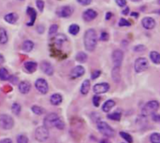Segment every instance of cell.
<instances>
[{"mask_svg":"<svg viewBox=\"0 0 160 143\" xmlns=\"http://www.w3.org/2000/svg\"><path fill=\"white\" fill-rule=\"evenodd\" d=\"M152 116H153V119H154V121H155V122H159V116H158V115H157V114L153 113V114H152Z\"/></svg>","mask_w":160,"mask_h":143,"instance_id":"cell-50","label":"cell"},{"mask_svg":"<svg viewBox=\"0 0 160 143\" xmlns=\"http://www.w3.org/2000/svg\"><path fill=\"white\" fill-rule=\"evenodd\" d=\"M40 68H41V70L46 74V75H48V76H52V74H53V67H52V64L51 63H49V62H47V61H43V62H41V64H40Z\"/></svg>","mask_w":160,"mask_h":143,"instance_id":"cell-16","label":"cell"},{"mask_svg":"<svg viewBox=\"0 0 160 143\" xmlns=\"http://www.w3.org/2000/svg\"><path fill=\"white\" fill-rule=\"evenodd\" d=\"M31 110H32V111L35 113V114H37V115H42L43 113H44V109L43 108H41V107H39V106H33L32 108H31Z\"/></svg>","mask_w":160,"mask_h":143,"instance_id":"cell-33","label":"cell"},{"mask_svg":"<svg viewBox=\"0 0 160 143\" xmlns=\"http://www.w3.org/2000/svg\"><path fill=\"white\" fill-rule=\"evenodd\" d=\"M100 75H101V71H100V70H95V71H93L92 74H91V79H92V80H96V79H98Z\"/></svg>","mask_w":160,"mask_h":143,"instance_id":"cell-43","label":"cell"},{"mask_svg":"<svg viewBox=\"0 0 160 143\" xmlns=\"http://www.w3.org/2000/svg\"><path fill=\"white\" fill-rule=\"evenodd\" d=\"M17 143H28V138L25 135L21 134L17 137Z\"/></svg>","mask_w":160,"mask_h":143,"instance_id":"cell-37","label":"cell"},{"mask_svg":"<svg viewBox=\"0 0 160 143\" xmlns=\"http://www.w3.org/2000/svg\"><path fill=\"white\" fill-rule=\"evenodd\" d=\"M51 103L54 106H58L62 103L63 101V97L60 94H53L52 96H51V99H50Z\"/></svg>","mask_w":160,"mask_h":143,"instance_id":"cell-23","label":"cell"},{"mask_svg":"<svg viewBox=\"0 0 160 143\" xmlns=\"http://www.w3.org/2000/svg\"><path fill=\"white\" fill-rule=\"evenodd\" d=\"M30 89H31V84L27 81H23L19 83V91L22 94H23V95L28 94Z\"/></svg>","mask_w":160,"mask_h":143,"instance_id":"cell-20","label":"cell"},{"mask_svg":"<svg viewBox=\"0 0 160 143\" xmlns=\"http://www.w3.org/2000/svg\"><path fill=\"white\" fill-rule=\"evenodd\" d=\"M150 58L152 60L153 63H155L156 65H159L160 64V54L157 51H153L150 52Z\"/></svg>","mask_w":160,"mask_h":143,"instance_id":"cell-26","label":"cell"},{"mask_svg":"<svg viewBox=\"0 0 160 143\" xmlns=\"http://www.w3.org/2000/svg\"><path fill=\"white\" fill-rule=\"evenodd\" d=\"M21 1H22V0H21Z\"/></svg>","mask_w":160,"mask_h":143,"instance_id":"cell-57","label":"cell"},{"mask_svg":"<svg viewBox=\"0 0 160 143\" xmlns=\"http://www.w3.org/2000/svg\"><path fill=\"white\" fill-rule=\"evenodd\" d=\"M97 17H98V12L93 8H88L84 10L82 13V18L85 22H91L95 20Z\"/></svg>","mask_w":160,"mask_h":143,"instance_id":"cell-12","label":"cell"},{"mask_svg":"<svg viewBox=\"0 0 160 143\" xmlns=\"http://www.w3.org/2000/svg\"><path fill=\"white\" fill-rule=\"evenodd\" d=\"M4 61H5V59H4L3 55H2V54H0V65H2V64L4 63Z\"/></svg>","mask_w":160,"mask_h":143,"instance_id":"cell-54","label":"cell"},{"mask_svg":"<svg viewBox=\"0 0 160 143\" xmlns=\"http://www.w3.org/2000/svg\"><path fill=\"white\" fill-rule=\"evenodd\" d=\"M68 32H69V34H71L72 36L78 35L79 32H80V26H79V24H77V23H72V24H70L69 27H68Z\"/></svg>","mask_w":160,"mask_h":143,"instance_id":"cell-28","label":"cell"},{"mask_svg":"<svg viewBox=\"0 0 160 143\" xmlns=\"http://www.w3.org/2000/svg\"><path fill=\"white\" fill-rule=\"evenodd\" d=\"M159 108V103L157 100H152L149 101L145 104V106L142 108V115L143 116H148L150 114L155 113Z\"/></svg>","mask_w":160,"mask_h":143,"instance_id":"cell-4","label":"cell"},{"mask_svg":"<svg viewBox=\"0 0 160 143\" xmlns=\"http://www.w3.org/2000/svg\"><path fill=\"white\" fill-rule=\"evenodd\" d=\"M8 80H9V81H10V82H11V83H13V84H15V83L18 81V79H17V77H15V76H10Z\"/></svg>","mask_w":160,"mask_h":143,"instance_id":"cell-46","label":"cell"},{"mask_svg":"<svg viewBox=\"0 0 160 143\" xmlns=\"http://www.w3.org/2000/svg\"><path fill=\"white\" fill-rule=\"evenodd\" d=\"M35 138L39 142H44L49 139V130L47 127L38 126L35 131Z\"/></svg>","mask_w":160,"mask_h":143,"instance_id":"cell-6","label":"cell"},{"mask_svg":"<svg viewBox=\"0 0 160 143\" xmlns=\"http://www.w3.org/2000/svg\"><path fill=\"white\" fill-rule=\"evenodd\" d=\"M114 106H115V102H114L113 100H108V101H106V102L103 104V106H102V111H105V112H108V111H110Z\"/></svg>","mask_w":160,"mask_h":143,"instance_id":"cell-25","label":"cell"},{"mask_svg":"<svg viewBox=\"0 0 160 143\" xmlns=\"http://www.w3.org/2000/svg\"><path fill=\"white\" fill-rule=\"evenodd\" d=\"M36 4H37V7L38 8V10L40 12H42L44 9V1L43 0H37Z\"/></svg>","mask_w":160,"mask_h":143,"instance_id":"cell-39","label":"cell"},{"mask_svg":"<svg viewBox=\"0 0 160 143\" xmlns=\"http://www.w3.org/2000/svg\"><path fill=\"white\" fill-rule=\"evenodd\" d=\"M121 117H122V112L120 111H117L112 114H109L108 115V118L111 119V120H113V121H120L121 120Z\"/></svg>","mask_w":160,"mask_h":143,"instance_id":"cell-31","label":"cell"},{"mask_svg":"<svg viewBox=\"0 0 160 143\" xmlns=\"http://www.w3.org/2000/svg\"><path fill=\"white\" fill-rule=\"evenodd\" d=\"M35 86L37 88V90L42 94V95H45L48 93L49 91V86H48V82L46 81V80L44 79H38L35 82Z\"/></svg>","mask_w":160,"mask_h":143,"instance_id":"cell-9","label":"cell"},{"mask_svg":"<svg viewBox=\"0 0 160 143\" xmlns=\"http://www.w3.org/2000/svg\"><path fill=\"white\" fill-rule=\"evenodd\" d=\"M57 15L61 18H68L73 13V8L70 6H63L57 10Z\"/></svg>","mask_w":160,"mask_h":143,"instance_id":"cell-11","label":"cell"},{"mask_svg":"<svg viewBox=\"0 0 160 143\" xmlns=\"http://www.w3.org/2000/svg\"><path fill=\"white\" fill-rule=\"evenodd\" d=\"M85 73V69L82 66H77L75 67L71 72H70V78L71 79H78L82 76H83V74Z\"/></svg>","mask_w":160,"mask_h":143,"instance_id":"cell-15","label":"cell"},{"mask_svg":"<svg viewBox=\"0 0 160 143\" xmlns=\"http://www.w3.org/2000/svg\"><path fill=\"white\" fill-rule=\"evenodd\" d=\"M37 30H38V32L39 34H42V33L44 32V26H43V25H38V28H37Z\"/></svg>","mask_w":160,"mask_h":143,"instance_id":"cell-48","label":"cell"},{"mask_svg":"<svg viewBox=\"0 0 160 143\" xmlns=\"http://www.w3.org/2000/svg\"><path fill=\"white\" fill-rule=\"evenodd\" d=\"M142 26L147 29V30H151L153 28H155L157 22H156V20L152 17H145L142 20Z\"/></svg>","mask_w":160,"mask_h":143,"instance_id":"cell-14","label":"cell"},{"mask_svg":"<svg viewBox=\"0 0 160 143\" xmlns=\"http://www.w3.org/2000/svg\"><path fill=\"white\" fill-rule=\"evenodd\" d=\"M44 126L49 127H56L57 129H64L65 128V123L63 120L58 116L56 113H49L45 119H44Z\"/></svg>","mask_w":160,"mask_h":143,"instance_id":"cell-2","label":"cell"},{"mask_svg":"<svg viewBox=\"0 0 160 143\" xmlns=\"http://www.w3.org/2000/svg\"><path fill=\"white\" fill-rule=\"evenodd\" d=\"M67 41H68V37H67L66 35H64V34H57V35H55L54 37L52 38V43L51 45L52 51L54 50L55 51L54 52H56L58 51L60 52L62 47L64 46V44Z\"/></svg>","mask_w":160,"mask_h":143,"instance_id":"cell-3","label":"cell"},{"mask_svg":"<svg viewBox=\"0 0 160 143\" xmlns=\"http://www.w3.org/2000/svg\"><path fill=\"white\" fill-rule=\"evenodd\" d=\"M83 44H84V48L86 49V51L88 52L95 51L97 44H98V36L94 29L90 28L86 30V32L84 33V37H83Z\"/></svg>","mask_w":160,"mask_h":143,"instance_id":"cell-1","label":"cell"},{"mask_svg":"<svg viewBox=\"0 0 160 143\" xmlns=\"http://www.w3.org/2000/svg\"><path fill=\"white\" fill-rule=\"evenodd\" d=\"M112 62H113L114 66L121 67L122 62L124 60V52H123V51H121L119 49L113 51L112 55Z\"/></svg>","mask_w":160,"mask_h":143,"instance_id":"cell-10","label":"cell"},{"mask_svg":"<svg viewBox=\"0 0 160 143\" xmlns=\"http://www.w3.org/2000/svg\"><path fill=\"white\" fill-rule=\"evenodd\" d=\"M132 17H135V18H138L139 17V13L138 12H131V14H130Z\"/></svg>","mask_w":160,"mask_h":143,"instance_id":"cell-53","label":"cell"},{"mask_svg":"<svg viewBox=\"0 0 160 143\" xmlns=\"http://www.w3.org/2000/svg\"><path fill=\"white\" fill-rule=\"evenodd\" d=\"M145 46L144 45H137V46H135L134 47V52H143V51H145Z\"/></svg>","mask_w":160,"mask_h":143,"instance_id":"cell-42","label":"cell"},{"mask_svg":"<svg viewBox=\"0 0 160 143\" xmlns=\"http://www.w3.org/2000/svg\"><path fill=\"white\" fill-rule=\"evenodd\" d=\"M98 129L101 134H103L105 137H108V138H112L115 134L113 128L112 126H110L105 122H98Z\"/></svg>","mask_w":160,"mask_h":143,"instance_id":"cell-5","label":"cell"},{"mask_svg":"<svg viewBox=\"0 0 160 143\" xmlns=\"http://www.w3.org/2000/svg\"><path fill=\"white\" fill-rule=\"evenodd\" d=\"M26 13L30 16V21L26 23L27 26H32L35 22H36V19H37V11L35 10L34 7H27L26 8Z\"/></svg>","mask_w":160,"mask_h":143,"instance_id":"cell-17","label":"cell"},{"mask_svg":"<svg viewBox=\"0 0 160 143\" xmlns=\"http://www.w3.org/2000/svg\"><path fill=\"white\" fill-rule=\"evenodd\" d=\"M21 110H22V108H21L20 104H18V103H13V104H12V106H11V111H12V112H13L15 115H19V114L21 113Z\"/></svg>","mask_w":160,"mask_h":143,"instance_id":"cell-32","label":"cell"},{"mask_svg":"<svg viewBox=\"0 0 160 143\" xmlns=\"http://www.w3.org/2000/svg\"><path fill=\"white\" fill-rule=\"evenodd\" d=\"M119 26H130L131 25V23H130V22H128L127 19H125V18H121L120 19V21H119Z\"/></svg>","mask_w":160,"mask_h":143,"instance_id":"cell-38","label":"cell"},{"mask_svg":"<svg viewBox=\"0 0 160 143\" xmlns=\"http://www.w3.org/2000/svg\"><path fill=\"white\" fill-rule=\"evenodd\" d=\"M148 67H149V63H148L147 59L144 57L138 58L134 64V68L137 73H142V72L145 71L148 68Z\"/></svg>","mask_w":160,"mask_h":143,"instance_id":"cell-7","label":"cell"},{"mask_svg":"<svg viewBox=\"0 0 160 143\" xmlns=\"http://www.w3.org/2000/svg\"><path fill=\"white\" fill-rule=\"evenodd\" d=\"M34 46H35V44H34L33 41H31V40H25V41L22 42V49L25 52H30L34 49Z\"/></svg>","mask_w":160,"mask_h":143,"instance_id":"cell-22","label":"cell"},{"mask_svg":"<svg viewBox=\"0 0 160 143\" xmlns=\"http://www.w3.org/2000/svg\"><path fill=\"white\" fill-rule=\"evenodd\" d=\"M58 31V25L53 23L50 26V29H49V36L50 37H52V36H55L56 35V32Z\"/></svg>","mask_w":160,"mask_h":143,"instance_id":"cell-34","label":"cell"},{"mask_svg":"<svg viewBox=\"0 0 160 143\" xmlns=\"http://www.w3.org/2000/svg\"><path fill=\"white\" fill-rule=\"evenodd\" d=\"M88 59V55L83 52H79L76 54V60L80 63H85Z\"/></svg>","mask_w":160,"mask_h":143,"instance_id":"cell-29","label":"cell"},{"mask_svg":"<svg viewBox=\"0 0 160 143\" xmlns=\"http://www.w3.org/2000/svg\"><path fill=\"white\" fill-rule=\"evenodd\" d=\"M4 91H5L6 93L11 92V91H12V88H11V86H9V85H6V86L4 87Z\"/></svg>","mask_w":160,"mask_h":143,"instance_id":"cell-49","label":"cell"},{"mask_svg":"<svg viewBox=\"0 0 160 143\" xmlns=\"http://www.w3.org/2000/svg\"><path fill=\"white\" fill-rule=\"evenodd\" d=\"M115 2L121 7H124L127 6V0H115Z\"/></svg>","mask_w":160,"mask_h":143,"instance_id":"cell-45","label":"cell"},{"mask_svg":"<svg viewBox=\"0 0 160 143\" xmlns=\"http://www.w3.org/2000/svg\"><path fill=\"white\" fill-rule=\"evenodd\" d=\"M112 78L114 82L119 83L121 81V67L114 66L112 70Z\"/></svg>","mask_w":160,"mask_h":143,"instance_id":"cell-18","label":"cell"},{"mask_svg":"<svg viewBox=\"0 0 160 143\" xmlns=\"http://www.w3.org/2000/svg\"><path fill=\"white\" fill-rule=\"evenodd\" d=\"M79 4H81L82 6H88L92 3L93 0H77Z\"/></svg>","mask_w":160,"mask_h":143,"instance_id":"cell-44","label":"cell"},{"mask_svg":"<svg viewBox=\"0 0 160 143\" xmlns=\"http://www.w3.org/2000/svg\"><path fill=\"white\" fill-rule=\"evenodd\" d=\"M14 126V121L13 119L7 114H2L0 115V127L5 129V130H8L11 129Z\"/></svg>","mask_w":160,"mask_h":143,"instance_id":"cell-8","label":"cell"},{"mask_svg":"<svg viewBox=\"0 0 160 143\" xmlns=\"http://www.w3.org/2000/svg\"><path fill=\"white\" fill-rule=\"evenodd\" d=\"M110 89V84L107 82H102V83H98L93 87V90L96 94H105L109 91Z\"/></svg>","mask_w":160,"mask_h":143,"instance_id":"cell-13","label":"cell"},{"mask_svg":"<svg viewBox=\"0 0 160 143\" xmlns=\"http://www.w3.org/2000/svg\"><path fill=\"white\" fill-rule=\"evenodd\" d=\"M112 17V12H107L106 13V20H111Z\"/></svg>","mask_w":160,"mask_h":143,"instance_id":"cell-52","label":"cell"},{"mask_svg":"<svg viewBox=\"0 0 160 143\" xmlns=\"http://www.w3.org/2000/svg\"><path fill=\"white\" fill-rule=\"evenodd\" d=\"M131 1H133V2H140V1H142V0H131Z\"/></svg>","mask_w":160,"mask_h":143,"instance_id":"cell-56","label":"cell"},{"mask_svg":"<svg viewBox=\"0 0 160 143\" xmlns=\"http://www.w3.org/2000/svg\"><path fill=\"white\" fill-rule=\"evenodd\" d=\"M100 101H101V97L98 96H95L93 97V104L95 107H98L99 104H100Z\"/></svg>","mask_w":160,"mask_h":143,"instance_id":"cell-40","label":"cell"},{"mask_svg":"<svg viewBox=\"0 0 160 143\" xmlns=\"http://www.w3.org/2000/svg\"><path fill=\"white\" fill-rule=\"evenodd\" d=\"M10 75L8 73V71L5 68V67H1L0 68V80L1 81H8L9 79Z\"/></svg>","mask_w":160,"mask_h":143,"instance_id":"cell-30","label":"cell"},{"mask_svg":"<svg viewBox=\"0 0 160 143\" xmlns=\"http://www.w3.org/2000/svg\"><path fill=\"white\" fill-rule=\"evenodd\" d=\"M8 39V37L7 31L3 27H0V44L7 43Z\"/></svg>","mask_w":160,"mask_h":143,"instance_id":"cell-27","label":"cell"},{"mask_svg":"<svg viewBox=\"0 0 160 143\" xmlns=\"http://www.w3.org/2000/svg\"><path fill=\"white\" fill-rule=\"evenodd\" d=\"M129 10H130V8H129L128 7H126L125 9L122 10V14H123V15H128V14L129 13Z\"/></svg>","mask_w":160,"mask_h":143,"instance_id":"cell-47","label":"cell"},{"mask_svg":"<svg viewBox=\"0 0 160 143\" xmlns=\"http://www.w3.org/2000/svg\"><path fill=\"white\" fill-rule=\"evenodd\" d=\"M90 86L91 85H90V81L89 80L83 81V82H82V84L81 86V94L83 95V96L87 95L89 90H90Z\"/></svg>","mask_w":160,"mask_h":143,"instance_id":"cell-24","label":"cell"},{"mask_svg":"<svg viewBox=\"0 0 160 143\" xmlns=\"http://www.w3.org/2000/svg\"><path fill=\"white\" fill-rule=\"evenodd\" d=\"M100 143H111V141H109L108 140H102Z\"/></svg>","mask_w":160,"mask_h":143,"instance_id":"cell-55","label":"cell"},{"mask_svg":"<svg viewBox=\"0 0 160 143\" xmlns=\"http://www.w3.org/2000/svg\"><path fill=\"white\" fill-rule=\"evenodd\" d=\"M0 143H13L12 142V141L10 140V139H4V140H2Z\"/></svg>","mask_w":160,"mask_h":143,"instance_id":"cell-51","label":"cell"},{"mask_svg":"<svg viewBox=\"0 0 160 143\" xmlns=\"http://www.w3.org/2000/svg\"><path fill=\"white\" fill-rule=\"evenodd\" d=\"M99 39H100L101 41H107V40L109 39V34H108L107 32H105V31L101 32L100 37H99Z\"/></svg>","mask_w":160,"mask_h":143,"instance_id":"cell-41","label":"cell"},{"mask_svg":"<svg viewBox=\"0 0 160 143\" xmlns=\"http://www.w3.org/2000/svg\"><path fill=\"white\" fill-rule=\"evenodd\" d=\"M150 141L152 143H160V136L158 133H153L150 136Z\"/></svg>","mask_w":160,"mask_h":143,"instance_id":"cell-36","label":"cell"},{"mask_svg":"<svg viewBox=\"0 0 160 143\" xmlns=\"http://www.w3.org/2000/svg\"><path fill=\"white\" fill-rule=\"evenodd\" d=\"M38 68V64L34 61H28L24 63V70L28 73H34Z\"/></svg>","mask_w":160,"mask_h":143,"instance_id":"cell-19","label":"cell"},{"mask_svg":"<svg viewBox=\"0 0 160 143\" xmlns=\"http://www.w3.org/2000/svg\"><path fill=\"white\" fill-rule=\"evenodd\" d=\"M120 136L128 143H133V139L130 136V134H128L126 132H120Z\"/></svg>","mask_w":160,"mask_h":143,"instance_id":"cell-35","label":"cell"},{"mask_svg":"<svg viewBox=\"0 0 160 143\" xmlns=\"http://www.w3.org/2000/svg\"><path fill=\"white\" fill-rule=\"evenodd\" d=\"M18 14H16L15 12H11V13H8L5 15L4 17V20L8 22V23H10V24H14L17 22L18 21Z\"/></svg>","mask_w":160,"mask_h":143,"instance_id":"cell-21","label":"cell"}]
</instances>
